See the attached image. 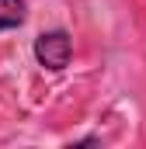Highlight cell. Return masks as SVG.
<instances>
[{
  "instance_id": "obj_1",
  "label": "cell",
  "mask_w": 146,
  "mask_h": 149,
  "mask_svg": "<svg viewBox=\"0 0 146 149\" xmlns=\"http://www.w3.org/2000/svg\"><path fill=\"white\" fill-rule=\"evenodd\" d=\"M35 59L45 70H66L73 59V38L66 31H42L35 38Z\"/></svg>"
},
{
  "instance_id": "obj_2",
  "label": "cell",
  "mask_w": 146,
  "mask_h": 149,
  "mask_svg": "<svg viewBox=\"0 0 146 149\" xmlns=\"http://www.w3.org/2000/svg\"><path fill=\"white\" fill-rule=\"evenodd\" d=\"M25 24V0H0V31Z\"/></svg>"
}]
</instances>
